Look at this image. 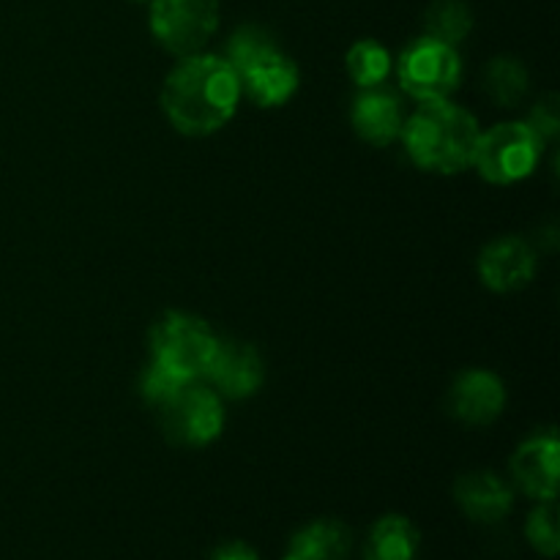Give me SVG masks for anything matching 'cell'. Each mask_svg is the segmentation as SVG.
<instances>
[{
    "mask_svg": "<svg viewBox=\"0 0 560 560\" xmlns=\"http://www.w3.org/2000/svg\"><path fill=\"white\" fill-rule=\"evenodd\" d=\"M424 27L430 38L457 47L474 31V11L465 0H432L424 14Z\"/></svg>",
    "mask_w": 560,
    "mask_h": 560,
    "instance_id": "e0dca14e",
    "label": "cell"
},
{
    "mask_svg": "<svg viewBox=\"0 0 560 560\" xmlns=\"http://www.w3.org/2000/svg\"><path fill=\"white\" fill-rule=\"evenodd\" d=\"M211 560H260V556L244 541H230V545L219 547Z\"/></svg>",
    "mask_w": 560,
    "mask_h": 560,
    "instance_id": "603a6c76",
    "label": "cell"
},
{
    "mask_svg": "<svg viewBox=\"0 0 560 560\" xmlns=\"http://www.w3.org/2000/svg\"><path fill=\"white\" fill-rule=\"evenodd\" d=\"M479 120L448 98L424 102L402 124V142L408 156L421 170L441 175L463 173L474 162L479 142Z\"/></svg>",
    "mask_w": 560,
    "mask_h": 560,
    "instance_id": "7a4b0ae2",
    "label": "cell"
},
{
    "mask_svg": "<svg viewBox=\"0 0 560 560\" xmlns=\"http://www.w3.org/2000/svg\"><path fill=\"white\" fill-rule=\"evenodd\" d=\"M164 438L175 446L202 448L217 441L224 430L222 397L211 386L191 381L159 408Z\"/></svg>",
    "mask_w": 560,
    "mask_h": 560,
    "instance_id": "8992f818",
    "label": "cell"
},
{
    "mask_svg": "<svg viewBox=\"0 0 560 560\" xmlns=\"http://www.w3.org/2000/svg\"><path fill=\"white\" fill-rule=\"evenodd\" d=\"M536 273V252L517 235H506L485 246L479 255V277L492 293H514Z\"/></svg>",
    "mask_w": 560,
    "mask_h": 560,
    "instance_id": "30bf717a",
    "label": "cell"
},
{
    "mask_svg": "<svg viewBox=\"0 0 560 560\" xmlns=\"http://www.w3.org/2000/svg\"><path fill=\"white\" fill-rule=\"evenodd\" d=\"M353 129L364 142L386 148L402 135V107L388 88H364L353 102Z\"/></svg>",
    "mask_w": 560,
    "mask_h": 560,
    "instance_id": "4fadbf2b",
    "label": "cell"
},
{
    "mask_svg": "<svg viewBox=\"0 0 560 560\" xmlns=\"http://www.w3.org/2000/svg\"><path fill=\"white\" fill-rule=\"evenodd\" d=\"M503 408H506V388L501 377L487 370L463 372L448 392V410L465 424H492Z\"/></svg>",
    "mask_w": 560,
    "mask_h": 560,
    "instance_id": "8fae6325",
    "label": "cell"
},
{
    "mask_svg": "<svg viewBox=\"0 0 560 560\" xmlns=\"http://www.w3.org/2000/svg\"><path fill=\"white\" fill-rule=\"evenodd\" d=\"M485 88L501 107H517L528 93V71L517 58H492L485 69Z\"/></svg>",
    "mask_w": 560,
    "mask_h": 560,
    "instance_id": "ac0fdd59",
    "label": "cell"
},
{
    "mask_svg": "<svg viewBox=\"0 0 560 560\" xmlns=\"http://www.w3.org/2000/svg\"><path fill=\"white\" fill-rule=\"evenodd\" d=\"M388 71H392V55L375 38H361L348 49V74L361 91L381 85Z\"/></svg>",
    "mask_w": 560,
    "mask_h": 560,
    "instance_id": "d6986e66",
    "label": "cell"
},
{
    "mask_svg": "<svg viewBox=\"0 0 560 560\" xmlns=\"http://www.w3.org/2000/svg\"><path fill=\"white\" fill-rule=\"evenodd\" d=\"M454 498L470 520L487 525L501 523L514 506L512 487L498 479L495 474H487V470L459 476L457 485H454Z\"/></svg>",
    "mask_w": 560,
    "mask_h": 560,
    "instance_id": "5bb4252c",
    "label": "cell"
},
{
    "mask_svg": "<svg viewBox=\"0 0 560 560\" xmlns=\"http://www.w3.org/2000/svg\"><path fill=\"white\" fill-rule=\"evenodd\" d=\"M530 547L547 558H556L560 550V534H558V512L552 501H541L539 509H534L525 525Z\"/></svg>",
    "mask_w": 560,
    "mask_h": 560,
    "instance_id": "ffe728a7",
    "label": "cell"
},
{
    "mask_svg": "<svg viewBox=\"0 0 560 560\" xmlns=\"http://www.w3.org/2000/svg\"><path fill=\"white\" fill-rule=\"evenodd\" d=\"M238 74L219 55H186L162 88L164 115L186 137H208L222 129L238 109Z\"/></svg>",
    "mask_w": 560,
    "mask_h": 560,
    "instance_id": "6da1fadb",
    "label": "cell"
},
{
    "mask_svg": "<svg viewBox=\"0 0 560 560\" xmlns=\"http://www.w3.org/2000/svg\"><path fill=\"white\" fill-rule=\"evenodd\" d=\"M558 454L560 443L556 432H545L514 452L512 476L525 495L536 501H556L558 495Z\"/></svg>",
    "mask_w": 560,
    "mask_h": 560,
    "instance_id": "7c38bea8",
    "label": "cell"
},
{
    "mask_svg": "<svg viewBox=\"0 0 560 560\" xmlns=\"http://www.w3.org/2000/svg\"><path fill=\"white\" fill-rule=\"evenodd\" d=\"M228 63L238 74L241 91L260 107H279L299 91V69L260 25H241L230 36Z\"/></svg>",
    "mask_w": 560,
    "mask_h": 560,
    "instance_id": "3957f363",
    "label": "cell"
},
{
    "mask_svg": "<svg viewBox=\"0 0 560 560\" xmlns=\"http://www.w3.org/2000/svg\"><path fill=\"white\" fill-rule=\"evenodd\" d=\"M421 536L408 517L388 514L381 517L370 530L364 545V560H416Z\"/></svg>",
    "mask_w": 560,
    "mask_h": 560,
    "instance_id": "2e32d148",
    "label": "cell"
},
{
    "mask_svg": "<svg viewBox=\"0 0 560 560\" xmlns=\"http://www.w3.org/2000/svg\"><path fill=\"white\" fill-rule=\"evenodd\" d=\"M397 71L405 93L416 102H441L463 80V60L457 47L424 36L405 49Z\"/></svg>",
    "mask_w": 560,
    "mask_h": 560,
    "instance_id": "52a82bcc",
    "label": "cell"
},
{
    "mask_svg": "<svg viewBox=\"0 0 560 560\" xmlns=\"http://www.w3.org/2000/svg\"><path fill=\"white\" fill-rule=\"evenodd\" d=\"M353 547V534L337 520H317L301 528L290 541L282 560H348Z\"/></svg>",
    "mask_w": 560,
    "mask_h": 560,
    "instance_id": "9a60e30c",
    "label": "cell"
},
{
    "mask_svg": "<svg viewBox=\"0 0 560 560\" xmlns=\"http://www.w3.org/2000/svg\"><path fill=\"white\" fill-rule=\"evenodd\" d=\"M530 126H534L536 131H539L541 140H550V137L558 135V126H560V113H558V98L552 96H545L539 104L534 107V113H530Z\"/></svg>",
    "mask_w": 560,
    "mask_h": 560,
    "instance_id": "7402d4cb",
    "label": "cell"
},
{
    "mask_svg": "<svg viewBox=\"0 0 560 560\" xmlns=\"http://www.w3.org/2000/svg\"><path fill=\"white\" fill-rule=\"evenodd\" d=\"M217 342L219 337L211 331V326L189 312H167L159 317L151 331L153 361L167 366L184 381L206 377Z\"/></svg>",
    "mask_w": 560,
    "mask_h": 560,
    "instance_id": "5b68a950",
    "label": "cell"
},
{
    "mask_svg": "<svg viewBox=\"0 0 560 560\" xmlns=\"http://www.w3.org/2000/svg\"><path fill=\"white\" fill-rule=\"evenodd\" d=\"M206 377L213 383V392L219 397L246 399L260 392L266 381V366L252 345L238 342V339H219Z\"/></svg>",
    "mask_w": 560,
    "mask_h": 560,
    "instance_id": "9c48e42d",
    "label": "cell"
},
{
    "mask_svg": "<svg viewBox=\"0 0 560 560\" xmlns=\"http://www.w3.org/2000/svg\"><path fill=\"white\" fill-rule=\"evenodd\" d=\"M131 3H151V0H131Z\"/></svg>",
    "mask_w": 560,
    "mask_h": 560,
    "instance_id": "cb8c5ba5",
    "label": "cell"
},
{
    "mask_svg": "<svg viewBox=\"0 0 560 560\" xmlns=\"http://www.w3.org/2000/svg\"><path fill=\"white\" fill-rule=\"evenodd\" d=\"M219 0H151V31L167 52L197 55L219 27Z\"/></svg>",
    "mask_w": 560,
    "mask_h": 560,
    "instance_id": "ba28073f",
    "label": "cell"
},
{
    "mask_svg": "<svg viewBox=\"0 0 560 560\" xmlns=\"http://www.w3.org/2000/svg\"><path fill=\"white\" fill-rule=\"evenodd\" d=\"M545 140L539 131L525 120H509V124L492 126L481 131L474 151V167L490 184L509 186L528 178L541 159Z\"/></svg>",
    "mask_w": 560,
    "mask_h": 560,
    "instance_id": "277c9868",
    "label": "cell"
},
{
    "mask_svg": "<svg viewBox=\"0 0 560 560\" xmlns=\"http://www.w3.org/2000/svg\"><path fill=\"white\" fill-rule=\"evenodd\" d=\"M186 383L191 381H184L180 375H175V372H170L167 366L156 364L153 361L151 366H148L145 372H142V381H140V392L142 397L148 399V402L153 405V408H162V405H167L170 399L175 397V394L180 392V388L186 386Z\"/></svg>",
    "mask_w": 560,
    "mask_h": 560,
    "instance_id": "44dd1931",
    "label": "cell"
}]
</instances>
